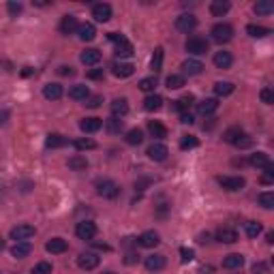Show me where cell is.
Returning a JSON list of instances; mask_svg holds the SVG:
<instances>
[{
	"label": "cell",
	"mask_w": 274,
	"mask_h": 274,
	"mask_svg": "<svg viewBox=\"0 0 274 274\" xmlns=\"http://www.w3.org/2000/svg\"><path fill=\"white\" fill-rule=\"evenodd\" d=\"M96 193H99L103 199H116L120 193V186L116 184L114 180L103 178V180H96Z\"/></svg>",
	"instance_id": "cell-1"
},
{
	"label": "cell",
	"mask_w": 274,
	"mask_h": 274,
	"mask_svg": "<svg viewBox=\"0 0 274 274\" xmlns=\"http://www.w3.org/2000/svg\"><path fill=\"white\" fill-rule=\"evenodd\" d=\"M210 35H212V39L217 43H227V41H231L233 39V28L229 24H214L212 26V30H210Z\"/></svg>",
	"instance_id": "cell-2"
},
{
	"label": "cell",
	"mask_w": 274,
	"mask_h": 274,
	"mask_svg": "<svg viewBox=\"0 0 274 274\" xmlns=\"http://www.w3.org/2000/svg\"><path fill=\"white\" fill-rule=\"evenodd\" d=\"M217 182L225 191H240V188H244V184H246V180L242 176H219Z\"/></svg>",
	"instance_id": "cell-3"
},
{
	"label": "cell",
	"mask_w": 274,
	"mask_h": 274,
	"mask_svg": "<svg viewBox=\"0 0 274 274\" xmlns=\"http://www.w3.org/2000/svg\"><path fill=\"white\" fill-rule=\"evenodd\" d=\"M184 47H186L188 54H193V56H204L210 45H208V41H206V39H201V37H191L184 43Z\"/></svg>",
	"instance_id": "cell-4"
},
{
	"label": "cell",
	"mask_w": 274,
	"mask_h": 274,
	"mask_svg": "<svg viewBox=\"0 0 274 274\" xmlns=\"http://www.w3.org/2000/svg\"><path fill=\"white\" fill-rule=\"evenodd\" d=\"M176 28L188 35V32H193L197 28V17H195L193 13H182V15L176 17Z\"/></svg>",
	"instance_id": "cell-5"
},
{
	"label": "cell",
	"mask_w": 274,
	"mask_h": 274,
	"mask_svg": "<svg viewBox=\"0 0 274 274\" xmlns=\"http://www.w3.org/2000/svg\"><path fill=\"white\" fill-rule=\"evenodd\" d=\"M9 236H11V240H15V242H24V240H28V238L35 236V227L28 225V223H22V225L13 227Z\"/></svg>",
	"instance_id": "cell-6"
},
{
	"label": "cell",
	"mask_w": 274,
	"mask_h": 274,
	"mask_svg": "<svg viewBox=\"0 0 274 274\" xmlns=\"http://www.w3.org/2000/svg\"><path fill=\"white\" fill-rule=\"evenodd\" d=\"M75 233L80 240H92L96 236V225L92 221H82V223H77Z\"/></svg>",
	"instance_id": "cell-7"
},
{
	"label": "cell",
	"mask_w": 274,
	"mask_h": 274,
	"mask_svg": "<svg viewBox=\"0 0 274 274\" xmlns=\"http://www.w3.org/2000/svg\"><path fill=\"white\" fill-rule=\"evenodd\" d=\"M92 17L96 19V22H109L112 19V4H107V2H99V4H94L92 6Z\"/></svg>",
	"instance_id": "cell-8"
},
{
	"label": "cell",
	"mask_w": 274,
	"mask_h": 274,
	"mask_svg": "<svg viewBox=\"0 0 274 274\" xmlns=\"http://www.w3.org/2000/svg\"><path fill=\"white\" fill-rule=\"evenodd\" d=\"M99 255L96 253H82L80 257H77V266H80L82 270H94L96 266H99Z\"/></svg>",
	"instance_id": "cell-9"
},
{
	"label": "cell",
	"mask_w": 274,
	"mask_h": 274,
	"mask_svg": "<svg viewBox=\"0 0 274 274\" xmlns=\"http://www.w3.org/2000/svg\"><path fill=\"white\" fill-rule=\"evenodd\" d=\"M165 264H167V259H165V255H161V253L148 255L146 262H143L146 270H150V272H159V270H163V268H165Z\"/></svg>",
	"instance_id": "cell-10"
},
{
	"label": "cell",
	"mask_w": 274,
	"mask_h": 274,
	"mask_svg": "<svg viewBox=\"0 0 274 274\" xmlns=\"http://www.w3.org/2000/svg\"><path fill=\"white\" fill-rule=\"evenodd\" d=\"M159 242H161V236L156 231H143L137 238V244L143 246V249H154V246H159Z\"/></svg>",
	"instance_id": "cell-11"
},
{
	"label": "cell",
	"mask_w": 274,
	"mask_h": 274,
	"mask_svg": "<svg viewBox=\"0 0 274 274\" xmlns=\"http://www.w3.org/2000/svg\"><path fill=\"white\" fill-rule=\"evenodd\" d=\"M146 154H148V159H152V161H165L169 150L165 143H152V146L146 150Z\"/></svg>",
	"instance_id": "cell-12"
},
{
	"label": "cell",
	"mask_w": 274,
	"mask_h": 274,
	"mask_svg": "<svg viewBox=\"0 0 274 274\" xmlns=\"http://www.w3.org/2000/svg\"><path fill=\"white\" fill-rule=\"evenodd\" d=\"M112 73L116 77H120V80H125V77H131L135 73V67L131 62H114L112 64Z\"/></svg>",
	"instance_id": "cell-13"
},
{
	"label": "cell",
	"mask_w": 274,
	"mask_h": 274,
	"mask_svg": "<svg viewBox=\"0 0 274 274\" xmlns=\"http://www.w3.org/2000/svg\"><path fill=\"white\" fill-rule=\"evenodd\" d=\"M182 75H199L201 71H204V64H201L199 60H195V58H188V60H184L182 62Z\"/></svg>",
	"instance_id": "cell-14"
},
{
	"label": "cell",
	"mask_w": 274,
	"mask_h": 274,
	"mask_svg": "<svg viewBox=\"0 0 274 274\" xmlns=\"http://www.w3.org/2000/svg\"><path fill=\"white\" fill-rule=\"evenodd\" d=\"M217 240L221 244H233V242H238V231L231 229V227H221L217 231Z\"/></svg>",
	"instance_id": "cell-15"
},
{
	"label": "cell",
	"mask_w": 274,
	"mask_h": 274,
	"mask_svg": "<svg viewBox=\"0 0 274 274\" xmlns=\"http://www.w3.org/2000/svg\"><path fill=\"white\" fill-rule=\"evenodd\" d=\"M69 249V244H67V240H62V238H51L47 240V244H45V251L51 253V255H60V253H64Z\"/></svg>",
	"instance_id": "cell-16"
},
{
	"label": "cell",
	"mask_w": 274,
	"mask_h": 274,
	"mask_svg": "<svg viewBox=\"0 0 274 274\" xmlns=\"http://www.w3.org/2000/svg\"><path fill=\"white\" fill-rule=\"evenodd\" d=\"M114 45H116V47H114V54L118 56L120 60H122V58H131V56H133V45L127 41V37H122L120 41L114 43Z\"/></svg>",
	"instance_id": "cell-17"
},
{
	"label": "cell",
	"mask_w": 274,
	"mask_h": 274,
	"mask_svg": "<svg viewBox=\"0 0 274 274\" xmlns=\"http://www.w3.org/2000/svg\"><path fill=\"white\" fill-rule=\"evenodd\" d=\"M62 94H64V90L60 84H45L43 86V96L47 101H58V99H62Z\"/></svg>",
	"instance_id": "cell-18"
},
{
	"label": "cell",
	"mask_w": 274,
	"mask_h": 274,
	"mask_svg": "<svg viewBox=\"0 0 274 274\" xmlns=\"http://www.w3.org/2000/svg\"><path fill=\"white\" fill-rule=\"evenodd\" d=\"M30 253H32V244L28 242V240H24V242H15L11 246V255L15 259H24V257H28Z\"/></svg>",
	"instance_id": "cell-19"
},
{
	"label": "cell",
	"mask_w": 274,
	"mask_h": 274,
	"mask_svg": "<svg viewBox=\"0 0 274 274\" xmlns=\"http://www.w3.org/2000/svg\"><path fill=\"white\" fill-rule=\"evenodd\" d=\"M80 60L86 64V67H94V64H99L101 62V51L99 49H94V47H90V49H84L82 51V56H80Z\"/></svg>",
	"instance_id": "cell-20"
},
{
	"label": "cell",
	"mask_w": 274,
	"mask_h": 274,
	"mask_svg": "<svg viewBox=\"0 0 274 274\" xmlns=\"http://www.w3.org/2000/svg\"><path fill=\"white\" fill-rule=\"evenodd\" d=\"M77 37L82 39V41H92V39L96 37V28H94V24H90V22H84L77 26Z\"/></svg>",
	"instance_id": "cell-21"
},
{
	"label": "cell",
	"mask_w": 274,
	"mask_h": 274,
	"mask_svg": "<svg viewBox=\"0 0 274 274\" xmlns=\"http://www.w3.org/2000/svg\"><path fill=\"white\" fill-rule=\"evenodd\" d=\"M88 96H90V90L84 84H75V86L69 88V99H73V101H86Z\"/></svg>",
	"instance_id": "cell-22"
},
{
	"label": "cell",
	"mask_w": 274,
	"mask_h": 274,
	"mask_svg": "<svg viewBox=\"0 0 274 274\" xmlns=\"http://www.w3.org/2000/svg\"><path fill=\"white\" fill-rule=\"evenodd\" d=\"M244 266V255H240V253H231V255H227L223 259V268L225 270H238Z\"/></svg>",
	"instance_id": "cell-23"
},
{
	"label": "cell",
	"mask_w": 274,
	"mask_h": 274,
	"mask_svg": "<svg viewBox=\"0 0 274 274\" xmlns=\"http://www.w3.org/2000/svg\"><path fill=\"white\" fill-rule=\"evenodd\" d=\"M244 135H246V133H244L240 127H229V129H227V131L223 133V139H225L227 143H233V146H238V143L242 141Z\"/></svg>",
	"instance_id": "cell-24"
},
{
	"label": "cell",
	"mask_w": 274,
	"mask_h": 274,
	"mask_svg": "<svg viewBox=\"0 0 274 274\" xmlns=\"http://www.w3.org/2000/svg\"><path fill=\"white\" fill-rule=\"evenodd\" d=\"M229 9H231V4L227 2V0H212V2H210V13H212L214 17L227 15V13H229Z\"/></svg>",
	"instance_id": "cell-25"
},
{
	"label": "cell",
	"mask_w": 274,
	"mask_h": 274,
	"mask_svg": "<svg viewBox=\"0 0 274 274\" xmlns=\"http://www.w3.org/2000/svg\"><path fill=\"white\" fill-rule=\"evenodd\" d=\"M212 62H214V67H217V69H229L233 58H231L229 51H217L214 58H212Z\"/></svg>",
	"instance_id": "cell-26"
},
{
	"label": "cell",
	"mask_w": 274,
	"mask_h": 274,
	"mask_svg": "<svg viewBox=\"0 0 274 274\" xmlns=\"http://www.w3.org/2000/svg\"><path fill=\"white\" fill-rule=\"evenodd\" d=\"M101 127H103L101 118H84L80 122V129L84 133H96V131H101Z\"/></svg>",
	"instance_id": "cell-27"
},
{
	"label": "cell",
	"mask_w": 274,
	"mask_h": 274,
	"mask_svg": "<svg viewBox=\"0 0 274 274\" xmlns=\"http://www.w3.org/2000/svg\"><path fill=\"white\" fill-rule=\"evenodd\" d=\"M148 131H150L152 137H156V139H165V137H167V127L163 125V122H159V120H150L148 122Z\"/></svg>",
	"instance_id": "cell-28"
},
{
	"label": "cell",
	"mask_w": 274,
	"mask_h": 274,
	"mask_svg": "<svg viewBox=\"0 0 274 274\" xmlns=\"http://www.w3.org/2000/svg\"><path fill=\"white\" fill-rule=\"evenodd\" d=\"M77 17L75 15H64L62 22H60V32L62 35H73V32H77Z\"/></svg>",
	"instance_id": "cell-29"
},
{
	"label": "cell",
	"mask_w": 274,
	"mask_h": 274,
	"mask_svg": "<svg viewBox=\"0 0 274 274\" xmlns=\"http://www.w3.org/2000/svg\"><path fill=\"white\" fill-rule=\"evenodd\" d=\"M129 114V101L127 99H114L112 101V116L114 118H122Z\"/></svg>",
	"instance_id": "cell-30"
},
{
	"label": "cell",
	"mask_w": 274,
	"mask_h": 274,
	"mask_svg": "<svg viewBox=\"0 0 274 274\" xmlns=\"http://www.w3.org/2000/svg\"><path fill=\"white\" fill-rule=\"evenodd\" d=\"M219 109V101L217 99H204L201 103H197V112L201 116H210Z\"/></svg>",
	"instance_id": "cell-31"
},
{
	"label": "cell",
	"mask_w": 274,
	"mask_h": 274,
	"mask_svg": "<svg viewBox=\"0 0 274 274\" xmlns=\"http://www.w3.org/2000/svg\"><path fill=\"white\" fill-rule=\"evenodd\" d=\"M161 105H163L161 94H148L146 99H143V109H146V112H156V109H161Z\"/></svg>",
	"instance_id": "cell-32"
},
{
	"label": "cell",
	"mask_w": 274,
	"mask_h": 274,
	"mask_svg": "<svg viewBox=\"0 0 274 274\" xmlns=\"http://www.w3.org/2000/svg\"><path fill=\"white\" fill-rule=\"evenodd\" d=\"M69 169H73V172H86V169H88L86 156H82V154L71 156V159H69Z\"/></svg>",
	"instance_id": "cell-33"
},
{
	"label": "cell",
	"mask_w": 274,
	"mask_h": 274,
	"mask_svg": "<svg viewBox=\"0 0 274 274\" xmlns=\"http://www.w3.org/2000/svg\"><path fill=\"white\" fill-rule=\"evenodd\" d=\"M246 32L253 37V39H264V37H268L270 35V28H266V26H257V24H249L246 26Z\"/></svg>",
	"instance_id": "cell-34"
},
{
	"label": "cell",
	"mask_w": 274,
	"mask_h": 274,
	"mask_svg": "<svg viewBox=\"0 0 274 274\" xmlns=\"http://www.w3.org/2000/svg\"><path fill=\"white\" fill-rule=\"evenodd\" d=\"M233 90H236V86H233L231 82H217L214 84V94L217 96H229Z\"/></svg>",
	"instance_id": "cell-35"
},
{
	"label": "cell",
	"mask_w": 274,
	"mask_h": 274,
	"mask_svg": "<svg viewBox=\"0 0 274 274\" xmlns=\"http://www.w3.org/2000/svg\"><path fill=\"white\" fill-rule=\"evenodd\" d=\"M249 163H251L253 167H268L272 161H270V156L266 154V152H255V154H251Z\"/></svg>",
	"instance_id": "cell-36"
},
{
	"label": "cell",
	"mask_w": 274,
	"mask_h": 274,
	"mask_svg": "<svg viewBox=\"0 0 274 274\" xmlns=\"http://www.w3.org/2000/svg\"><path fill=\"white\" fill-rule=\"evenodd\" d=\"M193 101H195V96H193V94H184L182 99L174 101V109H176V112H180V114H184L186 109L193 105Z\"/></svg>",
	"instance_id": "cell-37"
},
{
	"label": "cell",
	"mask_w": 274,
	"mask_h": 274,
	"mask_svg": "<svg viewBox=\"0 0 274 274\" xmlns=\"http://www.w3.org/2000/svg\"><path fill=\"white\" fill-rule=\"evenodd\" d=\"M165 84H167V88L169 90H180L182 86H184V75H178V73H172L165 80Z\"/></svg>",
	"instance_id": "cell-38"
},
{
	"label": "cell",
	"mask_w": 274,
	"mask_h": 274,
	"mask_svg": "<svg viewBox=\"0 0 274 274\" xmlns=\"http://www.w3.org/2000/svg\"><path fill=\"white\" fill-rule=\"evenodd\" d=\"M150 69L154 71V73H159L163 69V47H156L154 54H152V60H150Z\"/></svg>",
	"instance_id": "cell-39"
},
{
	"label": "cell",
	"mask_w": 274,
	"mask_h": 274,
	"mask_svg": "<svg viewBox=\"0 0 274 274\" xmlns=\"http://www.w3.org/2000/svg\"><path fill=\"white\" fill-rule=\"evenodd\" d=\"M64 143H67V139H64L62 135H58V133H49L47 139H45V146H47V148H62Z\"/></svg>",
	"instance_id": "cell-40"
},
{
	"label": "cell",
	"mask_w": 274,
	"mask_h": 274,
	"mask_svg": "<svg viewBox=\"0 0 274 274\" xmlns=\"http://www.w3.org/2000/svg\"><path fill=\"white\" fill-rule=\"evenodd\" d=\"M257 201H259V206H262V208H266V210H272V208H274V193L266 191V193L259 195Z\"/></svg>",
	"instance_id": "cell-41"
},
{
	"label": "cell",
	"mask_w": 274,
	"mask_h": 274,
	"mask_svg": "<svg viewBox=\"0 0 274 274\" xmlns=\"http://www.w3.org/2000/svg\"><path fill=\"white\" fill-rule=\"evenodd\" d=\"M244 231H246V236H249V238H257L259 233H262V225H259L257 221H246Z\"/></svg>",
	"instance_id": "cell-42"
},
{
	"label": "cell",
	"mask_w": 274,
	"mask_h": 274,
	"mask_svg": "<svg viewBox=\"0 0 274 274\" xmlns=\"http://www.w3.org/2000/svg\"><path fill=\"white\" fill-rule=\"evenodd\" d=\"M143 141V131L141 129H131V131L127 133V143H131V146H137V143Z\"/></svg>",
	"instance_id": "cell-43"
},
{
	"label": "cell",
	"mask_w": 274,
	"mask_h": 274,
	"mask_svg": "<svg viewBox=\"0 0 274 274\" xmlns=\"http://www.w3.org/2000/svg\"><path fill=\"white\" fill-rule=\"evenodd\" d=\"M197 137L195 135H182V139H180V148L182 150H191V148H197Z\"/></svg>",
	"instance_id": "cell-44"
},
{
	"label": "cell",
	"mask_w": 274,
	"mask_h": 274,
	"mask_svg": "<svg viewBox=\"0 0 274 274\" xmlns=\"http://www.w3.org/2000/svg\"><path fill=\"white\" fill-rule=\"evenodd\" d=\"M105 129H107L109 133H120L122 131V120L120 118H114V116H112V118L105 120Z\"/></svg>",
	"instance_id": "cell-45"
},
{
	"label": "cell",
	"mask_w": 274,
	"mask_h": 274,
	"mask_svg": "<svg viewBox=\"0 0 274 274\" xmlns=\"http://www.w3.org/2000/svg\"><path fill=\"white\" fill-rule=\"evenodd\" d=\"M154 88H156V77H143L139 82V90H143V92H154Z\"/></svg>",
	"instance_id": "cell-46"
},
{
	"label": "cell",
	"mask_w": 274,
	"mask_h": 274,
	"mask_svg": "<svg viewBox=\"0 0 274 274\" xmlns=\"http://www.w3.org/2000/svg\"><path fill=\"white\" fill-rule=\"evenodd\" d=\"M253 9H255L257 15H270V13L274 11V6H272V2H257Z\"/></svg>",
	"instance_id": "cell-47"
},
{
	"label": "cell",
	"mask_w": 274,
	"mask_h": 274,
	"mask_svg": "<svg viewBox=\"0 0 274 274\" xmlns=\"http://www.w3.org/2000/svg\"><path fill=\"white\" fill-rule=\"evenodd\" d=\"M73 146H75L77 150H94V148H96V143H94L92 139H88V137H86V139H75V141H73Z\"/></svg>",
	"instance_id": "cell-48"
},
{
	"label": "cell",
	"mask_w": 274,
	"mask_h": 274,
	"mask_svg": "<svg viewBox=\"0 0 274 274\" xmlns=\"http://www.w3.org/2000/svg\"><path fill=\"white\" fill-rule=\"evenodd\" d=\"M32 274H51V264H47V262H39L35 268H32Z\"/></svg>",
	"instance_id": "cell-49"
},
{
	"label": "cell",
	"mask_w": 274,
	"mask_h": 274,
	"mask_svg": "<svg viewBox=\"0 0 274 274\" xmlns=\"http://www.w3.org/2000/svg\"><path fill=\"white\" fill-rule=\"evenodd\" d=\"M264 169H266V172L262 176V182H264V184H272V182H274V165L270 163V165L264 167Z\"/></svg>",
	"instance_id": "cell-50"
},
{
	"label": "cell",
	"mask_w": 274,
	"mask_h": 274,
	"mask_svg": "<svg viewBox=\"0 0 274 274\" xmlns=\"http://www.w3.org/2000/svg\"><path fill=\"white\" fill-rule=\"evenodd\" d=\"M259 99H262V103H266V105H272V103H274V92L270 88H264L262 92H259Z\"/></svg>",
	"instance_id": "cell-51"
},
{
	"label": "cell",
	"mask_w": 274,
	"mask_h": 274,
	"mask_svg": "<svg viewBox=\"0 0 274 274\" xmlns=\"http://www.w3.org/2000/svg\"><path fill=\"white\" fill-rule=\"evenodd\" d=\"M180 259H182V262H193V259H195V251L193 249H186V246H182V249H180Z\"/></svg>",
	"instance_id": "cell-52"
},
{
	"label": "cell",
	"mask_w": 274,
	"mask_h": 274,
	"mask_svg": "<svg viewBox=\"0 0 274 274\" xmlns=\"http://www.w3.org/2000/svg\"><path fill=\"white\" fill-rule=\"evenodd\" d=\"M253 274H268L270 272V268H268V264L266 262H257V264H253Z\"/></svg>",
	"instance_id": "cell-53"
},
{
	"label": "cell",
	"mask_w": 274,
	"mask_h": 274,
	"mask_svg": "<svg viewBox=\"0 0 274 274\" xmlns=\"http://www.w3.org/2000/svg\"><path fill=\"white\" fill-rule=\"evenodd\" d=\"M101 101H103V96L96 94V96H90V99H86V105L94 109V107H99V105H101Z\"/></svg>",
	"instance_id": "cell-54"
},
{
	"label": "cell",
	"mask_w": 274,
	"mask_h": 274,
	"mask_svg": "<svg viewBox=\"0 0 274 274\" xmlns=\"http://www.w3.org/2000/svg\"><path fill=\"white\" fill-rule=\"evenodd\" d=\"M6 9H9L11 15H19V13H22V4H19V2H9V4H6Z\"/></svg>",
	"instance_id": "cell-55"
},
{
	"label": "cell",
	"mask_w": 274,
	"mask_h": 274,
	"mask_svg": "<svg viewBox=\"0 0 274 274\" xmlns=\"http://www.w3.org/2000/svg\"><path fill=\"white\" fill-rule=\"evenodd\" d=\"M58 73L64 75V77H71V75H75V69L73 67H67V64H62V67L58 69Z\"/></svg>",
	"instance_id": "cell-56"
},
{
	"label": "cell",
	"mask_w": 274,
	"mask_h": 274,
	"mask_svg": "<svg viewBox=\"0 0 274 274\" xmlns=\"http://www.w3.org/2000/svg\"><path fill=\"white\" fill-rule=\"evenodd\" d=\"M180 122H182V125H193V122H195V118H193V114H188V112H184V114H180Z\"/></svg>",
	"instance_id": "cell-57"
},
{
	"label": "cell",
	"mask_w": 274,
	"mask_h": 274,
	"mask_svg": "<svg viewBox=\"0 0 274 274\" xmlns=\"http://www.w3.org/2000/svg\"><path fill=\"white\" fill-rule=\"evenodd\" d=\"M103 77V69H92L88 71V80H101Z\"/></svg>",
	"instance_id": "cell-58"
},
{
	"label": "cell",
	"mask_w": 274,
	"mask_h": 274,
	"mask_svg": "<svg viewBox=\"0 0 274 274\" xmlns=\"http://www.w3.org/2000/svg\"><path fill=\"white\" fill-rule=\"evenodd\" d=\"M122 37H125V35H118V32H109V35H107V39H109L112 43H118Z\"/></svg>",
	"instance_id": "cell-59"
},
{
	"label": "cell",
	"mask_w": 274,
	"mask_h": 274,
	"mask_svg": "<svg viewBox=\"0 0 274 274\" xmlns=\"http://www.w3.org/2000/svg\"><path fill=\"white\" fill-rule=\"evenodd\" d=\"M135 259H137V255H135V253H127V259H125V262H127V264H133Z\"/></svg>",
	"instance_id": "cell-60"
},
{
	"label": "cell",
	"mask_w": 274,
	"mask_h": 274,
	"mask_svg": "<svg viewBox=\"0 0 274 274\" xmlns=\"http://www.w3.org/2000/svg\"><path fill=\"white\" fill-rule=\"evenodd\" d=\"M266 242H268V244L274 242V233H272V231H268V236H266Z\"/></svg>",
	"instance_id": "cell-61"
},
{
	"label": "cell",
	"mask_w": 274,
	"mask_h": 274,
	"mask_svg": "<svg viewBox=\"0 0 274 274\" xmlns=\"http://www.w3.org/2000/svg\"><path fill=\"white\" fill-rule=\"evenodd\" d=\"M35 4H37V6H47L49 2H43V0H35Z\"/></svg>",
	"instance_id": "cell-62"
},
{
	"label": "cell",
	"mask_w": 274,
	"mask_h": 274,
	"mask_svg": "<svg viewBox=\"0 0 274 274\" xmlns=\"http://www.w3.org/2000/svg\"><path fill=\"white\" fill-rule=\"evenodd\" d=\"M103 274H116V272H103Z\"/></svg>",
	"instance_id": "cell-63"
}]
</instances>
